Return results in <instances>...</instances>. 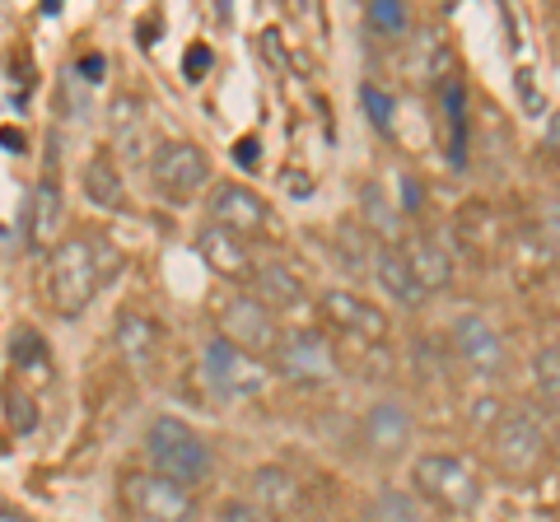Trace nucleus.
<instances>
[{
    "label": "nucleus",
    "mask_w": 560,
    "mask_h": 522,
    "mask_svg": "<svg viewBox=\"0 0 560 522\" xmlns=\"http://www.w3.org/2000/svg\"><path fill=\"white\" fill-rule=\"evenodd\" d=\"M117 275H121V252L113 242L103 234H75L47 261V299L61 318L75 322Z\"/></svg>",
    "instance_id": "1"
},
{
    "label": "nucleus",
    "mask_w": 560,
    "mask_h": 522,
    "mask_svg": "<svg viewBox=\"0 0 560 522\" xmlns=\"http://www.w3.org/2000/svg\"><path fill=\"white\" fill-rule=\"evenodd\" d=\"M411 490L448 518H471L486 503V485L477 466L453 458V452H425L411 462Z\"/></svg>",
    "instance_id": "2"
},
{
    "label": "nucleus",
    "mask_w": 560,
    "mask_h": 522,
    "mask_svg": "<svg viewBox=\"0 0 560 522\" xmlns=\"http://www.w3.org/2000/svg\"><path fill=\"white\" fill-rule=\"evenodd\" d=\"M145 452H150L154 472L187 485V490L215 472V452H210V443L187 420H178V415H154L150 429H145Z\"/></svg>",
    "instance_id": "3"
},
{
    "label": "nucleus",
    "mask_w": 560,
    "mask_h": 522,
    "mask_svg": "<svg viewBox=\"0 0 560 522\" xmlns=\"http://www.w3.org/2000/svg\"><path fill=\"white\" fill-rule=\"evenodd\" d=\"M150 182L154 197L168 205H191L210 182V159L201 145L191 141H164L150 154Z\"/></svg>",
    "instance_id": "4"
},
{
    "label": "nucleus",
    "mask_w": 560,
    "mask_h": 522,
    "mask_svg": "<svg viewBox=\"0 0 560 522\" xmlns=\"http://www.w3.org/2000/svg\"><path fill=\"white\" fill-rule=\"evenodd\" d=\"M276 373L290 382V388L318 392L337 382V351L331 341L318 332V327H300V332H285L276 351Z\"/></svg>",
    "instance_id": "5"
},
{
    "label": "nucleus",
    "mask_w": 560,
    "mask_h": 522,
    "mask_svg": "<svg viewBox=\"0 0 560 522\" xmlns=\"http://www.w3.org/2000/svg\"><path fill=\"white\" fill-rule=\"evenodd\" d=\"M121 499H127L136 522H197L191 490L160 472H131L121 481Z\"/></svg>",
    "instance_id": "6"
},
{
    "label": "nucleus",
    "mask_w": 560,
    "mask_h": 522,
    "mask_svg": "<svg viewBox=\"0 0 560 522\" xmlns=\"http://www.w3.org/2000/svg\"><path fill=\"white\" fill-rule=\"evenodd\" d=\"M201 378H206L210 392L224 396V402H243V396H257L261 388H267V369H261V359L248 355V351H238L230 336H215L206 345Z\"/></svg>",
    "instance_id": "7"
},
{
    "label": "nucleus",
    "mask_w": 560,
    "mask_h": 522,
    "mask_svg": "<svg viewBox=\"0 0 560 522\" xmlns=\"http://www.w3.org/2000/svg\"><path fill=\"white\" fill-rule=\"evenodd\" d=\"M490 448H495V462H500L510 476H528L533 466L547 458L551 439H547V425L537 420V411L518 406V411H510V415L500 411L495 434H490Z\"/></svg>",
    "instance_id": "8"
},
{
    "label": "nucleus",
    "mask_w": 560,
    "mask_h": 522,
    "mask_svg": "<svg viewBox=\"0 0 560 522\" xmlns=\"http://www.w3.org/2000/svg\"><path fill=\"white\" fill-rule=\"evenodd\" d=\"M448 351L458 355V364L467 373H477V378H500L504 373V364H510V351H504V336L490 327L481 312H458L448 327Z\"/></svg>",
    "instance_id": "9"
},
{
    "label": "nucleus",
    "mask_w": 560,
    "mask_h": 522,
    "mask_svg": "<svg viewBox=\"0 0 560 522\" xmlns=\"http://www.w3.org/2000/svg\"><path fill=\"white\" fill-rule=\"evenodd\" d=\"M220 336H230L238 351H248V355H276L280 351V327H276V312L253 299V294H238V299H230L220 308Z\"/></svg>",
    "instance_id": "10"
},
{
    "label": "nucleus",
    "mask_w": 560,
    "mask_h": 522,
    "mask_svg": "<svg viewBox=\"0 0 560 522\" xmlns=\"http://www.w3.org/2000/svg\"><path fill=\"white\" fill-rule=\"evenodd\" d=\"M210 224H220V229H230L248 242L271 238V205L248 187L224 182V187H215V197H210Z\"/></svg>",
    "instance_id": "11"
},
{
    "label": "nucleus",
    "mask_w": 560,
    "mask_h": 522,
    "mask_svg": "<svg viewBox=\"0 0 560 522\" xmlns=\"http://www.w3.org/2000/svg\"><path fill=\"white\" fill-rule=\"evenodd\" d=\"M318 308L331 327H341L346 336H355L364 345H383L388 341V318H383V308L360 299L355 289H323L318 294Z\"/></svg>",
    "instance_id": "12"
},
{
    "label": "nucleus",
    "mask_w": 560,
    "mask_h": 522,
    "mask_svg": "<svg viewBox=\"0 0 560 522\" xmlns=\"http://www.w3.org/2000/svg\"><path fill=\"white\" fill-rule=\"evenodd\" d=\"M411 434H416L411 411L401 402H374L360 420V443L370 458H401L411 448Z\"/></svg>",
    "instance_id": "13"
},
{
    "label": "nucleus",
    "mask_w": 560,
    "mask_h": 522,
    "mask_svg": "<svg viewBox=\"0 0 560 522\" xmlns=\"http://www.w3.org/2000/svg\"><path fill=\"white\" fill-rule=\"evenodd\" d=\"M197 252L210 271L220 275V281H257V261H253V248H248V238H238L230 229H220V224H210V229L197 234Z\"/></svg>",
    "instance_id": "14"
},
{
    "label": "nucleus",
    "mask_w": 560,
    "mask_h": 522,
    "mask_svg": "<svg viewBox=\"0 0 560 522\" xmlns=\"http://www.w3.org/2000/svg\"><path fill=\"white\" fill-rule=\"evenodd\" d=\"M61 211H66V201H61V178H57V168H47L38 187L28 191V215H24V229H28V248H51L57 242V224H61ZM57 252V248H51Z\"/></svg>",
    "instance_id": "15"
},
{
    "label": "nucleus",
    "mask_w": 560,
    "mask_h": 522,
    "mask_svg": "<svg viewBox=\"0 0 560 522\" xmlns=\"http://www.w3.org/2000/svg\"><path fill=\"white\" fill-rule=\"evenodd\" d=\"M374 281H378V289L388 294L393 304H401V308H420V304L430 299L425 285L416 281L411 261L401 257V248H388V242H383V248H378V261H374Z\"/></svg>",
    "instance_id": "16"
},
{
    "label": "nucleus",
    "mask_w": 560,
    "mask_h": 522,
    "mask_svg": "<svg viewBox=\"0 0 560 522\" xmlns=\"http://www.w3.org/2000/svg\"><path fill=\"white\" fill-rule=\"evenodd\" d=\"M253 299H261L271 312H294V308L308 304V289H304L300 275L285 266V261H267V266H257Z\"/></svg>",
    "instance_id": "17"
},
{
    "label": "nucleus",
    "mask_w": 560,
    "mask_h": 522,
    "mask_svg": "<svg viewBox=\"0 0 560 522\" xmlns=\"http://www.w3.org/2000/svg\"><path fill=\"white\" fill-rule=\"evenodd\" d=\"M160 345H164V332L145 312H121L117 318V351L131 369H150V364L160 359Z\"/></svg>",
    "instance_id": "18"
},
{
    "label": "nucleus",
    "mask_w": 560,
    "mask_h": 522,
    "mask_svg": "<svg viewBox=\"0 0 560 522\" xmlns=\"http://www.w3.org/2000/svg\"><path fill=\"white\" fill-rule=\"evenodd\" d=\"M397 248H401V257L411 261V271H416V281L425 285V294H440V289L453 285V261L444 257L440 242H430V238L411 234V238H401Z\"/></svg>",
    "instance_id": "19"
},
{
    "label": "nucleus",
    "mask_w": 560,
    "mask_h": 522,
    "mask_svg": "<svg viewBox=\"0 0 560 522\" xmlns=\"http://www.w3.org/2000/svg\"><path fill=\"white\" fill-rule=\"evenodd\" d=\"M253 485H257V499L267 503L271 522H294L304 513V490L294 485L290 472H280V466H261V472L253 476Z\"/></svg>",
    "instance_id": "20"
},
{
    "label": "nucleus",
    "mask_w": 560,
    "mask_h": 522,
    "mask_svg": "<svg viewBox=\"0 0 560 522\" xmlns=\"http://www.w3.org/2000/svg\"><path fill=\"white\" fill-rule=\"evenodd\" d=\"M84 201H90L94 211H108V215L127 205V182H121L113 154H94V159L84 164Z\"/></svg>",
    "instance_id": "21"
},
{
    "label": "nucleus",
    "mask_w": 560,
    "mask_h": 522,
    "mask_svg": "<svg viewBox=\"0 0 560 522\" xmlns=\"http://www.w3.org/2000/svg\"><path fill=\"white\" fill-rule=\"evenodd\" d=\"M337 261L346 275H370L374 261H378V248L364 238V224H341L337 229Z\"/></svg>",
    "instance_id": "22"
},
{
    "label": "nucleus",
    "mask_w": 560,
    "mask_h": 522,
    "mask_svg": "<svg viewBox=\"0 0 560 522\" xmlns=\"http://www.w3.org/2000/svg\"><path fill=\"white\" fill-rule=\"evenodd\" d=\"M370 522H425V499L416 490H393V485H383V490L370 499Z\"/></svg>",
    "instance_id": "23"
},
{
    "label": "nucleus",
    "mask_w": 560,
    "mask_h": 522,
    "mask_svg": "<svg viewBox=\"0 0 560 522\" xmlns=\"http://www.w3.org/2000/svg\"><path fill=\"white\" fill-rule=\"evenodd\" d=\"M533 378H537L541 402L560 415V345H547V351L533 355Z\"/></svg>",
    "instance_id": "24"
},
{
    "label": "nucleus",
    "mask_w": 560,
    "mask_h": 522,
    "mask_svg": "<svg viewBox=\"0 0 560 522\" xmlns=\"http://www.w3.org/2000/svg\"><path fill=\"white\" fill-rule=\"evenodd\" d=\"M364 24H370V33H378V38H401L407 33V5H397V0H374L370 10H364Z\"/></svg>",
    "instance_id": "25"
},
{
    "label": "nucleus",
    "mask_w": 560,
    "mask_h": 522,
    "mask_svg": "<svg viewBox=\"0 0 560 522\" xmlns=\"http://www.w3.org/2000/svg\"><path fill=\"white\" fill-rule=\"evenodd\" d=\"M5 425H10V434H20V439H28V434L38 429V402H33L24 388H5Z\"/></svg>",
    "instance_id": "26"
},
{
    "label": "nucleus",
    "mask_w": 560,
    "mask_h": 522,
    "mask_svg": "<svg viewBox=\"0 0 560 522\" xmlns=\"http://www.w3.org/2000/svg\"><path fill=\"white\" fill-rule=\"evenodd\" d=\"M10 359L20 364V369H38V364H47V341L33 332V327H14L10 332Z\"/></svg>",
    "instance_id": "27"
},
{
    "label": "nucleus",
    "mask_w": 560,
    "mask_h": 522,
    "mask_svg": "<svg viewBox=\"0 0 560 522\" xmlns=\"http://www.w3.org/2000/svg\"><path fill=\"white\" fill-rule=\"evenodd\" d=\"M140 112H145V103L131 98V94H117L113 108H108V127L117 141H127V135H140Z\"/></svg>",
    "instance_id": "28"
},
{
    "label": "nucleus",
    "mask_w": 560,
    "mask_h": 522,
    "mask_svg": "<svg viewBox=\"0 0 560 522\" xmlns=\"http://www.w3.org/2000/svg\"><path fill=\"white\" fill-rule=\"evenodd\" d=\"M444 108H448V131H453V164H463V131H467V112H463V90L458 84H444Z\"/></svg>",
    "instance_id": "29"
},
{
    "label": "nucleus",
    "mask_w": 560,
    "mask_h": 522,
    "mask_svg": "<svg viewBox=\"0 0 560 522\" xmlns=\"http://www.w3.org/2000/svg\"><path fill=\"white\" fill-rule=\"evenodd\" d=\"M360 103H364V112H370L374 127L388 135L393 131V94H383L378 84H360Z\"/></svg>",
    "instance_id": "30"
},
{
    "label": "nucleus",
    "mask_w": 560,
    "mask_h": 522,
    "mask_svg": "<svg viewBox=\"0 0 560 522\" xmlns=\"http://www.w3.org/2000/svg\"><path fill=\"white\" fill-rule=\"evenodd\" d=\"M541 242H547V252L560 261V197L541 205Z\"/></svg>",
    "instance_id": "31"
},
{
    "label": "nucleus",
    "mask_w": 560,
    "mask_h": 522,
    "mask_svg": "<svg viewBox=\"0 0 560 522\" xmlns=\"http://www.w3.org/2000/svg\"><path fill=\"white\" fill-rule=\"evenodd\" d=\"M364 215L374 220V229H378V234H393V215L383 211V197H378V187H364Z\"/></svg>",
    "instance_id": "32"
},
{
    "label": "nucleus",
    "mask_w": 560,
    "mask_h": 522,
    "mask_svg": "<svg viewBox=\"0 0 560 522\" xmlns=\"http://www.w3.org/2000/svg\"><path fill=\"white\" fill-rule=\"evenodd\" d=\"M220 522H271V518H261L253 503H243V499H224L220 503Z\"/></svg>",
    "instance_id": "33"
},
{
    "label": "nucleus",
    "mask_w": 560,
    "mask_h": 522,
    "mask_svg": "<svg viewBox=\"0 0 560 522\" xmlns=\"http://www.w3.org/2000/svg\"><path fill=\"white\" fill-rule=\"evenodd\" d=\"M514 84H518V98H523V108H528L533 117H541V108H547V103L537 98V90H533V71H528V66H523V71L514 75Z\"/></svg>",
    "instance_id": "34"
},
{
    "label": "nucleus",
    "mask_w": 560,
    "mask_h": 522,
    "mask_svg": "<svg viewBox=\"0 0 560 522\" xmlns=\"http://www.w3.org/2000/svg\"><path fill=\"white\" fill-rule=\"evenodd\" d=\"M103 71H108V61H103L98 51H94V57H80V61H75V75L90 84V90H94V84H103Z\"/></svg>",
    "instance_id": "35"
},
{
    "label": "nucleus",
    "mask_w": 560,
    "mask_h": 522,
    "mask_svg": "<svg viewBox=\"0 0 560 522\" xmlns=\"http://www.w3.org/2000/svg\"><path fill=\"white\" fill-rule=\"evenodd\" d=\"M257 159H261V141H257V135H248V141H234V164L238 168H257Z\"/></svg>",
    "instance_id": "36"
},
{
    "label": "nucleus",
    "mask_w": 560,
    "mask_h": 522,
    "mask_svg": "<svg viewBox=\"0 0 560 522\" xmlns=\"http://www.w3.org/2000/svg\"><path fill=\"white\" fill-rule=\"evenodd\" d=\"M210 61H215V57H210V47L197 43L187 51V80H201V71H210Z\"/></svg>",
    "instance_id": "37"
},
{
    "label": "nucleus",
    "mask_w": 560,
    "mask_h": 522,
    "mask_svg": "<svg viewBox=\"0 0 560 522\" xmlns=\"http://www.w3.org/2000/svg\"><path fill=\"white\" fill-rule=\"evenodd\" d=\"M541 141H547V150H556V154H560V112H551V117H547V131H541Z\"/></svg>",
    "instance_id": "38"
}]
</instances>
